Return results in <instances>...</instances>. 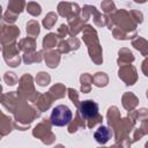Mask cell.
Masks as SVG:
<instances>
[{
    "label": "cell",
    "mask_w": 148,
    "mask_h": 148,
    "mask_svg": "<svg viewBox=\"0 0 148 148\" xmlns=\"http://www.w3.org/2000/svg\"><path fill=\"white\" fill-rule=\"evenodd\" d=\"M72 117H73V113H72L71 109L67 105L60 104V105H57L56 108H53V110L51 112L50 120L53 126L61 127V126L67 125L72 120Z\"/></svg>",
    "instance_id": "obj_1"
},
{
    "label": "cell",
    "mask_w": 148,
    "mask_h": 148,
    "mask_svg": "<svg viewBox=\"0 0 148 148\" xmlns=\"http://www.w3.org/2000/svg\"><path fill=\"white\" fill-rule=\"evenodd\" d=\"M79 111H80L81 117L84 119L95 118L98 114V104L91 99L83 101L79 105Z\"/></svg>",
    "instance_id": "obj_2"
},
{
    "label": "cell",
    "mask_w": 148,
    "mask_h": 148,
    "mask_svg": "<svg viewBox=\"0 0 148 148\" xmlns=\"http://www.w3.org/2000/svg\"><path fill=\"white\" fill-rule=\"evenodd\" d=\"M94 138H95V140H96L98 143L104 145V143H106V142L112 138V132H111V130H110L109 127H106V126H99V127L96 130V132L94 133Z\"/></svg>",
    "instance_id": "obj_3"
}]
</instances>
